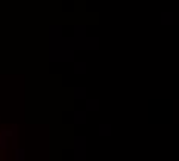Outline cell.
<instances>
[{
  "mask_svg": "<svg viewBox=\"0 0 179 161\" xmlns=\"http://www.w3.org/2000/svg\"><path fill=\"white\" fill-rule=\"evenodd\" d=\"M99 129H100V135H110V133H111V126H108V124H107V126H105V124H102Z\"/></svg>",
  "mask_w": 179,
  "mask_h": 161,
  "instance_id": "obj_3",
  "label": "cell"
},
{
  "mask_svg": "<svg viewBox=\"0 0 179 161\" xmlns=\"http://www.w3.org/2000/svg\"><path fill=\"white\" fill-rule=\"evenodd\" d=\"M88 109L90 110H97V101H90L88 102Z\"/></svg>",
  "mask_w": 179,
  "mask_h": 161,
  "instance_id": "obj_4",
  "label": "cell"
},
{
  "mask_svg": "<svg viewBox=\"0 0 179 161\" xmlns=\"http://www.w3.org/2000/svg\"><path fill=\"white\" fill-rule=\"evenodd\" d=\"M76 116H77V119H76V121H77V122H79V121H80V122H83V121H85V115L83 113H77V115H76Z\"/></svg>",
  "mask_w": 179,
  "mask_h": 161,
  "instance_id": "obj_5",
  "label": "cell"
},
{
  "mask_svg": "<svg viewBox=\"0 0 179 161\" xmlns=\"http://www.w3.org/2000/svg\"><path fill=\"white\" fill-rule=\"evenodd\" d=\"M159 22L162 26H170L174 23V14L171 11H162L159 14Z\"/></svg>",
  "mask_w": 179,
  "mask_h": 161,
  "instance_id": "obj_1",
  "label": "cell"
},
{
  "mask_svg": "<svg viewBox=\"0 0 179 161\" xmlns=\"http://www.w3.org/2000/svg\"><path fill=\"white\" fill-rule=\"evenodd\" d=\"M16 160L17 161L25 160V149H16Z\"/></svg>",
  "mask_w": 179,
  "mask_h": 161,
  "instance_id": "obj_2",
  "label": "cell"
}]
</instances>
